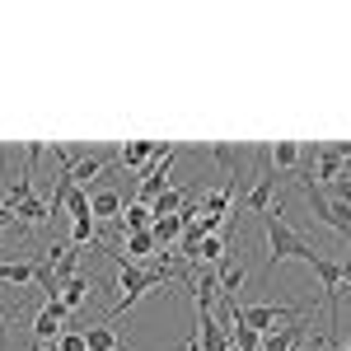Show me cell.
Masks as SVG:
<instances>
[{"label":"cell","instance_id":"cell-4","mask_svg":"<svg viewBox=\"0 0 351 351\" xmlns=\"http://www.w3.org/2000/svg\"><path fill=\"white\" fill-rule=\"evenodd\" d=\"M66 324H71V309H66L61 300H47V304L38 309V319H33V337H38V342H56V337L66 332Z\"/></svg>","mask_w":351,"mask_h":351},{"label":"cell","instance_id":"cell-25","mask_svg":"<svg viewBox=\"0 0 351 351\" xmlns=\"http://www.w3.org/2000/svg\"><path fill=\"white\" fill-rule=\"evenodd\" d=\"M342 286H351V248H347V258H342Z\"/></svg>","mask_w":351,"mask_h":351},{"label":"cell","instance_id":"cell-22","mask_svg":"<svg viewBox=\"0 0 351 351\" xmlns=\"http://www.w3.org/2000/svg\"><path fill=\"white\" fill-rule=\"evenodd\" d=\"M56 351H89V342H84V328H71V324H66V332L56 337Z\"/></svg>","mask_w":351,"mask_h":351},{"label":"cell","instance_id":"cell-23","mask_svg":"<svg viewBox=\"0 0 351 351\" xmlns=\"http://www.w3.org/2000/svg\"><path fill=\"white\" fill-rule=\"evenodd\" d=\"M71 239H75V248H80V243H94V216L75 220V225H71Z\"/></svg>","mask_w":351,"mask_h":351},{"label":"cell","instance_id":"cell-2","mask_svg":"<svg viewBox=\"0 0 351 351\" xmlns=\"http://www.w3.org/2000/svg\"><path fill=\"white\" fill-rule=\"evenodd\" d=\"M263 220H267V267H276V263H291V258H304V263H309L314 243L286 225V216H281V202H276V206H271Z\"/></svg>","mask_w":351,"mask_h":351},{"label":"cell","instance_id":"cell-19","mask_svg":"<svg viewBox=\"0 0 351 351\" xmlns=\"http://www.w3.org/2000/svg\"><path fill=\"white\" fill-rule=\"evenodd\" d=\"M0 281L5 286H28L33 281V258L28 263H0Z\"/></svg>","mask_w":351,"mask_h":351},{"label":"cell","instance_id":"cell-8","mask_svg":"<svg viewBox=\"0 0 351 351\" xmlns=\"http://www.w3.org/2000/svg\"><path fill=\"white\" fill-rule=\"evenodd\" d=\"M164 145H155V141H127L122 150H117V169H141V164L160 160Z\"/></svg>","mask_w":351,"mask_h":351},{"label":"cell","instance_id":"cell-3","mask_svg":"<svg viewBox=\"0 0 351 351\" xmlns=\"http://www.w3.org/2000/svg\"><path fill=\"white\" fill-rule=\"evenodd\" d=\"M309 267H314V276H319V286H324L328 295V309H332V328H337V304H342V263H332V258H324L319 248L309 253Z\"/></svg>","mask_w":351,"mask_h":351},{"label":"cell","instance_id":"cell-16","mask_svg":"<svg viewBox=\"0 0 351 351\" xmlns=\"http://www.w3.org/2000/svg\"><path fill=\"white\" fill-rule=\"evenodd\" d=\"M150 253H160V239L150 234V230H136V234H127V258H150Z\"/></svg>","mask_w":351,"mask_h":351},{"label":"cell","instance_id":"cell-9","mask_svg":"<svg viewBox=\"0 0 351 351\" xmlns=\"http://www.w3.org/2000/svg\"><path fill=\"white\" fill-rule=\"evenodd\" d=\"M89 211H94V220H122V197L112 188H99V192H89Z\"/></svg>","mask_w":351,"mask_h":351},{"label":"cell","instance_id":"cell-12","mask_svg":"<svg viewBox=\"0 0 351 351\" xmlns=\"http://www.w3.org/2000/svg\"><path fill=\"white\" fill-rule=\"evenodd\" d=\"M117 225H122V230H127V234H136V230H150V225H155V211H150V206H145V202H127V211H122V220H117Z\"/></svg>","mask_w":351,"mask_h":351},{"label":"cell","instance_id":"cell-11","mask_svg":"<svg viewBox=\"0 0 351 351\" xmlns=\"http://www.w3.org/2000/svg\"><path fill=\"white\" fill-rule=\"evenodd\" d=\"M216 276H220V295H234V291L243 286V276H248V267H243L239 258H230V253H225V263L216 267Z\"/></svg>","mask_w":351,"mask_h":351},{"label":"cell","instance_id":"cell-6","mask_svg":"<svg viewBox=\"0 0 351 351\" xmlns=\"http://www.w3.org/2000/svg\"><path fill=\"white\" fill-rule=\"evenodd\" d=\"M304 332H309V309H304V314H300L291 328L267 332V337H263V351H291V347H300V342H304Z\"/></svg>","mask_w":351,"mask_h":351},{"label":"cell","instance_id":"cell-15","mask_svg":"<svg viewBox=\"0 0 351 351\" xmlns=\"http://www.w3.org/2000/svg\"><path fill=\"white\" fill-rule=\"evenodd\" d=\"M271 164H276V169H300V164H304V150H300L295 141H276V145H271Z\"/></svg>","mask_w":351,"mask_h":351},{"label":"cell","instance_id":"cell-28","mask_svg":"<svg viewBox=\"0 0 351 351\" xmlns=\"http://www.w3.org/2000/svg\"><path fill=\"white\" fill-rule=\"evenodd\" d=\"M291 351H304V342H300V347H291Z\"/></svg>","mask_w":351,"mask_h":351},{"label":"cell","instance_id":"cell-21","mask_svg":"<svg viewBox=\"0 0 351 351\" xmlns=\"http://www.w3.org/2000/svg\"><path fill=\"white\" fill-rule=\"evenodd\" d=\"M319 188L332 197V202H342V206H351V169L342 173V178H332V183H319Z\"/></svg>","mask_w":351,"mask_h":351},{"label":"cell","instance_id":"cell-20","mask_svg":"<svg viewBox=\"0 0 351 351\" xmlns=\"http://www.w3.org/2000/svg\"><path fill=\"white\" fill-rule=\"evenodd\" d=\"M56 276H61V286L71 276H80V248H56Z\"/></svg>","mask_w":351,"mask_h":351},{"label":"cell","instance_id":"cell-27","mask_svg":"<svg viewBox=\"0 0 351 351\" xmlns=\"http://www.w3.org/2000/svg\"><path fill=\"white\" fill-rule=\"evenodd\" d=\"M328 351H347V347H342V342H332V347H328Z\"/></svg>","mask_w":351,"mask_h":351},{"label":"cell","instance_id":"cell-26","mask_svg":"<svg viewBox=\"0 0 351 351\" xmlns=\"http://www.w3.org/2000/svg\"><path fill=\"white\" fill-rule=\"evenodd\" d=\"M0 351H10V328H5V314H0Z\"/></svg>","mask_w":351,"mask_h":351},{"label":"cell","instance_id":"cell-1","mask_svg":"<svg viewBox=\"0 0 351 351\" xmlns=\"http://www.w3.org/2000/svg\"><path fill=\"white\" fill-rule=\"evenodd\" d=\"M117 263H122V271H117V291H122V295H117V304H112V319L127 314L132 304H141L155 286H164V281L173 276L169 267H141V263L127 258V253H117Z\"/></svg>","mask_w":351,"mask_h":351},{"label":"cell","instance_id":"cell-14","mask_svg":"<svg viewBox=\"0 0 351 351\" xmlns=\"http://www.w3.org/2000/svg\"><path fill=\"white\" fill-rule=\"evenodd\" d=\"M89 295H94V281H89V276H71V281L61 286V304H66V309H80Z\"/></svg>","mask_w":351,"mask_h":351},{"label":"cell","instance_id":"cell-24","mask_svg":"<svg viewBox=\"0 0 351 351\" xmlns=\"http://www.w3.org/2000/svg\"><path fill=\"white\" fill-rule=\"evenodd\" d=\"M66 211H71L75 220H80V216H94V211H89V192L75 188V192H71V202H66Z\"/></svg>","mask_w":351,"mask_h":351},{"label":"cell","instance_id":"cell-17","mask_svg":"<svg viewBox=\"0 0 351 351\" xmlns=\"http://www.w3.org/2000/svg\"><path fill=\"white\" fill-rule=\"evenodd\" d=\"M183 230H188V220H183V216H160L155 225H150V234L160 239V248H164V243H173Z\"/></svg>","mask_w":351,"mask_h":351},{"label":"cell","instance_id":"cell-5","mask_svg":"<svg viewBox=\"0 0 351 351\" xmlns=\"http://www.w3.org/2000/svg\"><path fill=\"white\" fill-rule=\"evenodd\" d=\"M300 314H304V309H295V304H253V309H243V324L267 337L271 324H281V319H300Z\"/></svg>","mask_w":351,"mask_h":351},{"label":"cell","instance_id":"cell-29","mask_svg":"<svg viewBox=\"0 0 351 351\" xmlns=\"http://www.w3.org/2000/svg\"><path fill=\"white\" fill-rule=\"evenodd\" d=\"M0 211H5V197H0Z\"/></svg>","mask_w":351,"mask_h":351},{"label":"cell","instance_id":"cell-10","mask_svg":"<svg viewBox=\"0 0 351 351\" xmlns=\"http://www.w3.org/2000/svg\"><path fill=\"white\" fill-rule=\"evenodd\" d=\"M197 188H164L160 197H155V202H150V211H155V220L160 216H178V211H183V206H188V197Z\"/></svg>","mask_w":351,"mask_h":351},{"label":"cell","instance_id":"cell-7","mask_svg":"<svg viewBox=\"0 0 351 351\" xmlns=\"http://www.w3.org/2000/svg\"><path fill=\"white\" fill-rule=\"evenodd\" d=\"M33 286L43 291L47 300H61V276H56V258H47V253H38L33 258Z\"/></svg>","mask_w":351,"mask_h":351},{"label":"cell","instance_id":"cell-30","mask_svg":"<svg viewBox=\"0 0 351 351\" xmlns=\"http://www.w3.org/2000/svg\"><path fill=\"white\" fill-rule=\"evenodd\" d=\"M347 351H351V342H347Z\"/></svg>","mask_w":351,"mask_h":351},{"label":"cell","instance_id":"cell-13","mask_svg":"<svg viewBox=\"0 0 351 351\" xmlns=\"http://www.w3.org/2000/svg\"><path fill=\"white\" fill-rule=\"evenodd\" d=\"M84 342H89V351H127L108 324H89V328H84Z\"/></svg>","mask_w":351,"mask_h":351},{"label":"cell","instance_id":"cell-18","mask_svg":"<svg viewBox=\"0 0 351 351\" xmlns=\"http://www.w3.org/2000/svg\"><path fill=\"white\" fill-rule=\"evenodd\" d=\"M192 263H225V234H206V239L197 243Z\"/></svg>","mask_w":351,"mask_h":351}]
</instances>
